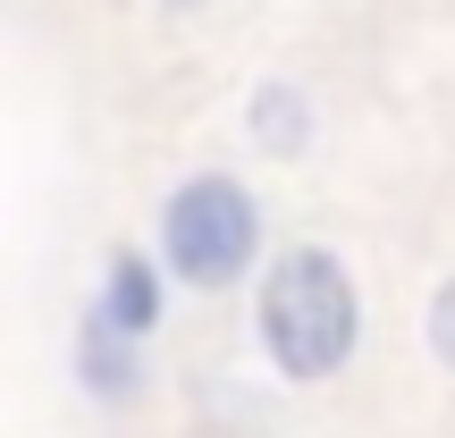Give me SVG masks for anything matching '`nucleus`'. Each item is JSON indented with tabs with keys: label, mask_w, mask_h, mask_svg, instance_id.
Instances as JSON below:
<instances>
[{
	"label": "nucleus",
	"mask_w": 455,
	"mask_h": 438,
	"mask_svg": "<svg viewBox=\"0 0 455 438\" xmlns=\"http://www.w3.org/2000/svg\"><path fill=\"white\" fill-rule=\"evenodd\" d=\"M355 329H363L355 278L321 244H295V253L270 261V278H261V346H270V362L287 379H329L355 354Z\"/></svg>",
	"instance_id": "f257e3e1"
},
{
	"label": "nucleus",
	"mask_w": 455,
	"mask_h": 438,
	"mask_svg": "<svg viewBox=\"0 0 455 438\" xmlns=\"http://www.w3.org/2000/svg\"><path fill=\"white\" fill-rule=\"evenodd\" d=\"M161 253H169V270H178L186 287H203V295L236 287V278L253 270V253H261L253 195H244L236 178H186L178 195H169V211H161Z\"/></svg>",
	"instance_id": "f03ea898"
},
{
	"label": "nucleus",
	"mask_w": 455,
	"mask_h": 438,
	"mask_svg": "<svg viewBox=\"0 0 455 438\" xmlns=\"http://www.w3.org/2000/svg\"><path fill=\"white\" fill-rule=\"evenodd\" d=\"M76 371H84V388L93 396H135V329H118L110 312H84V329H76Z\"/></svg>",
	"instance_id": "7ed1b4c3"
},
{
	"label": "nucleus",
	"mask_w": 455,
	"mask_h": 438,
	"mask_svg": "<svg viewBox=\"0 0 455 438\" xmlns=\"http://www.w3.org/2000/svg\"><path fill=\"white\" fill-rule=\"evenodd\" d=\"M430 354H439L447 371H455V278L439 287V304H430Z\"/></svg>",
	"instance_id": "423d86ee"
},
{
	"label": "nucleus",
	"mask_w": 455,
	"mask_h": 438,
	"mask_svg": "<svg viewBox=\"0 0 455 438\" xmlns=\"http://www.w3.org/2000/svg\"><path fill=\"white\" fill-rule=\"evenodd\" d=\"M101 312H110L118 329H161V278H152V261L144 253H118L110 261V278H101Z\"/></svg>",
	"instance_id": "20e7f679"
},
{
	"label": "nucleus",
	"mask_w": 455,
	"mask_h": 438,
	"mask_svg": "<svg viewBox=\"0 0 455 438\" xmlns=\"http://www.w3.org/2000/svg\"><path fill=\"white\" fill-rule=\"evenodd\" d=\"M261 110H253V135H261V144H270V152H295V144H304V93H287V84H261Z\"/></svg>",
	"instance_id": "39448f33"
}]
</instances>
